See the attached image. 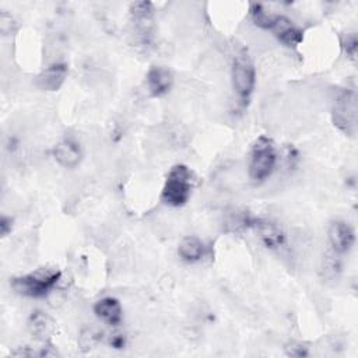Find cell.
<instances>
[{
    "mask_svg": "<svg viewBox=\"0 0 358 358\" xmlns=\"http://www.w3.org/2000/svg\"><path fill=\"white\" fill-rule=\"evenodd\" d=\"M329 241L333 248V252L343 255L347 253L355 242L354 228L345 221H333L329 225Z\"/></svg>",
    "mask_w": 358,
    "mask_h": 358,
    "instance_id": "ba28073f",
    "label": "cell"
},
{
    "mask_svg": "<svg viewBox=\"0 0 358 358\" xmlns=\"http://www.w3.org/2000/svg\"><path fill=\"white\" fill-rule=\"evenodd\" d=\"M232 88L239 99V102L246 106L256 84V70L249 53L242 49L234 56L231 67Z\"/></svg>",
    "mask_w": 358,
    "mask_h": 358,
    "instance_id": "277c9868",
    "label": "cell"
},
{
    "mask_svg": "<svg viewBox=\"0 0 358 358\" xmlns=\"http://www.w3.org/2000/svg\"><path fill=\"white\" fill-rule=\"evenodd\" d=\"M239 224L245 228L253 229L259 239L263 242V245L268 249H277L285 243L284 231L281 229L280 225L270 220L246 215L239 221Z\"/></svg>",
    "mask_w": 358,
    "mask_h": 358,
    "instance_id": "8992f818",
    "label": "cell"
},
{
    "mask_svg": "<svg viewBox=\"0 0 358 358\" xmlns=\"http://www.w3.org/2000/svg\"><path fill=\"white\" fill-rule=\"evenodd\" d=\"M357 94L352 90H343L333 102L331 119L333 124L347 136H354L357 131Z\"/></svg>",
    "mask_w": 358,
    "mask_h": 358,
    "instance_id": "5b68a950",
    "label": "cell"
},
{
    "mask_svg": "<svg viewBox=\"0 0 358 358\" xmlns=\"http://www.w3.org/2000/svg\"><path fill=\"white\" fill-rule=\"evenodd\" d=\"M178 253L182 257V260H185L187 263H194V262H199L204 256L206 246L196 236H185L179 242Z\"/></svg>",
    "mask_w": 358,
    "mask_h": 358,
    "instance_id": "5bb4252c",
    "label": "cell"
},
{
    "mask_svg": "<svg viewBox=\"0 0 358 358\" xmlns=\"http://www.w3.org/2000/svg\"><path fill=\"white\" fill-rule=\"evenodd\" d=\"M271 31L275 38L288 48H295L303 41V31L284 15H275Z\"/></svg>",
    "mask_w": 358,
    "mask_h": 358,
    "instance_id": "30bf717a",
    "label": "cell"
},
{
    "mask_svg": "<svg viewBox=\"0 0 358 358\" xmlns=\"http://www.w3.org/2000/svg\"><path fill=\"white\" fill-rule=\"evenodd\" d=\"M0 31L4 34V35H10L11 32L15 31V21L14 18L11 17V14L3 11L0 14Z\"/></svg>",
    "mask_w": 358,
    "mask_h": 358,
    "instance_id": "ffe728a7",
    "label": "cell"
},
{
    "mask_svg": "<svg viewBox=\"0 0 358 358\" xmlns=\"http://www.w3.org/2000/svg\"><path fill=\"white\" fill-rule=\"evenodd\" d=\"M109 344H110V347L120 350L126 345V338L123 334H112L109 338Z\"/></svg>",
    "mask_w": 358,
    "mask_h": 358,
    "instance_id": "603a6c76",
    "label": "cell"
},
{
    "mask_svg": "<svg viewBox=\"0 0 358 358\" xmlns=\"http://www.w3.org/2000/svg\"><path fill=\"white\" fill-rule=\"evenodd\" d=\"M11 228H13V220L10 217L3 215L1 220H0V234H1V236H7L11 232Z\"/></svg>",
    "mask_w": 358,
    "mask_h": 358,
    "instance_id": "7402d4cb",
    "label": "cell"
},
{
    "mask_svg": "<svg viewBox=\"0 0 358 358\" xmlns=\"http://www.w3.org/2000/svg\"><path fill=\"white\" fill-rule=\"evenodd\" d=\"M129 11L134 32L138 38H141V41L147 42L151 38L154 28L152 4L150 1H134L130 4Z\"/></svg>",
    "mask_w": 358,
    "mask_h": 358,
    "instance_id": "52a82bcc",
    "label": "cell"
},
{
    "mask_svg": "<svg viewBox=\"0 0 358 358\" xmlns=\"http://www.w3.org/2000/svg\"><path fill=\"white\" fill-rule=\"evenodd\" d=\"M277 164V152L271 138L260 136L255 140L249 154V178L255 183H262L271 176Z\"/></svg>",
    "mask_w": 358,
    "mask_h": 358,
    "instance_id": "7a4b0ae2",
    "label": "cell"
},
{
    "mask_svg": "<svg viewBox=\"0 0 358 358\" xmlns=\"http://www.w3.org/2000/svg\"><path fill=\"white\" fill-rule=\"evenodd\" d=\"M94 313L106 324L116 326L122 322V306L116 298L105 296L94 303Z\"/></svg>",
    "mask_w": 358,
    "mask_h": 358,
    "instance_id": "4fadbf2b",
    "label": "cell"
},
{
    "mask_svg": "<svg viewBox=\"0 0 358 358\" xmlns=\"http://www.w3.org/2000/svg\"><path fill=\"white\" fill-rule=\"evenodd\" d=\"M62 273L56 268H36L32 273L11 280L13 289L24 296L42 298L57 284Z\"/></svg>",
    "mask_w": 358,
    "mask_h": 358,
    "instance_id": "3957f363",
    "label": "cell"
},
{
    "mask_svg": "<svg viewBox=\"0 0 358 358\" xmlns=\"http://www.w3.org/2000/svg\"><path fill=\"white\" fill-rule=\"evenodd\" d=\"M53 158L64 168H76L83 158L81 147L71 138H64L53 148Z\"/></svg>",
    "mask_w": 358,
    "mask_h": 358,
    "instance_id": "7c38bea8",
    "label": "cell"
},
{
    "mask_svg": "<svg viewBox=\"0 0 358 358\" xmlns=\"http://www.w3.org/2000/svg\"><path fill=\"white\" fill-rule=\"evenodd\" d=\"M193 183L194 173L190 168L183 164L172 166L161 192V201L171 207H180L186 204L190 199Z\"/></svg>",
    "mask_w": 358,
    "mask_h": 358,
    "instance_id": "6da1fadb",
    "label": "cell"
},
{
    "mask_svg": "<svg viewBox=\"0 0 358 358\" xmlns=\"http://www.w3.org/2000/svg\"><path fill=\"white\" fill-rule=\"evenodd\" d=\"M250 17H252V21L255 22V25H257L262 29H270V31L274 25V20H275V15L268 13L259 3L250 4Z\"/></svg>",
    "mask_w": 358,
    "mask_h": 358,
    "instance_id": "2e32d148",
    "label": "cell"
},
{
    "mask_svg": "<svg viewBox=\"0 0 358 358\" xmlns=\"http://www.w3.org/2000/svg\"><path fill=\"white\" fill-rule=\"evenodd\" d=\"M341 46L344 48V50L348 55V57L355 60V57H357V48H358V39H357V35L354 32L352 34H347V36L343 38Z\"/></svg>",
    "mask_w": 358,
    "mask_h": 358,
    "instance_id": "ac0fdd59",
    "label": "cell"
},
{
    "mask_svg": "<svg viewBox=\"0 0 358 358\" xmlns=\"http://www.w3.org/2000/svg\"><path fill=\"white\" fill-rule=\"evenodd\" d=\"M322 270L326 278H334L337 277V274L341 270V262L338 259V253L333 252L326 255V257L323 259V264H322Z\"/></svg>",
    "mask_w": 358,
    "mask_h": 358,
    "instance_id": "e0dca14e",
    "label": "cell"
},
{
    "mask_svg": "<svg viewBox=\"0 0 358 358\" xmlns=\"http://www.w3.org/2000/svg\"><path fill=\"white\" fill-rule=\"evenodd\" d=\"M285 352L289 357H306L308 355V348L302 344H291L285 347Z\"/></svg>",
    "mask_w": 358,
    "mask_h": 358,
    "instance_id": "44dd1931",
    "label": "cell"
},
{
    "mask_svg": "<svg viewBox=\"0 0 358 358\" xmlns=\"http://www.w3.org/2000/svg\"><path fill=\"white\" fill-rule=\"evenodd\" d=\"M67 77V66L53 63L43 69L35 78V84L42 91H57Z\"/></svg>",
    "mask_w": 358,
    "mask_h": 358,
    "instance_id": "8fae6325",
    "label": "cell"
},
{
    "mask_svg": "<svg viewBox=\"0 0 358 358\" xmlns=\"http://www.w3.org/2000/svg\"><path fill=\"white\" fill-rule=\"evenodd\" d=\"M101 334H98L96 331H94V330H84L83 333H81V336H80V344H81V347H83V350H87V348H91L92 345H95L99 340H101V337H99Z\"/></svg>",
    "mask_w": 358,
    "mask_h": 358,
    "instance_id": "d6986e66",
    "label": "cell"
},
{
    "mask_svg": "<svg viewBox=\"0 0 358 358\" xmlns=\"http://www.w3.org/2000/svg\"><path fill=\"white\" fill-rule=\"evenodd\" d=\"M147 87L152 96H162L168 94L173 84V74L165 66H151L147 71Z\"/></svg>",
    "mask_w": 358,
    "mask_h": 358,
    "instance_id": "9c48e42d",
    "label": "cell"
},
{
    "mask_svg": "<svg viewBox=\"0 0 358 358\" xmlns=\"http://www.w3.org/2000/svg\"><path fill=\"white\" fill-rule=\"evenodd\" d=\"M52 322L50 319L43 315L42 312L36 310L34 312L31 316H29V320H28V329L31 331V334H34L36 338H42L45 340L50 331H52Z\"/></svg>",
    "mask_w": 358,
    "mask_h": 358,
    "instance_id": "9a60e30c",
    "label": "cell"
}]
</instances>
